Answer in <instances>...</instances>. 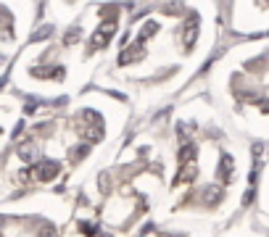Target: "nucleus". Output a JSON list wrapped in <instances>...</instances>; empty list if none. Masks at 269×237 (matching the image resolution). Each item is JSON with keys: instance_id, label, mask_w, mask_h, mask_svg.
I'll list each match as a JSON object with an SVG mask.
<instances>
[{"instance_id": "obj_4", "label": "nucleus", "mask_w": 269, "mask_h": 237, "mask_svg": "<svg viewBox=\"0 0 269 237\" xmlns=\"http://www.w3.org/2000/svg\"><path fill=\"white\" fill-rule=\"evenodd\" d=\"M37 16L40 0H0V82L11 71L18 50L29 42Z\"/></svg>"}, {"instance_id": "obj_1", "label": "nucleus", "mask_w": 269, "mask_h": 237, "mask_svg": "<svg viewBox=\"0 0 269 237\" xmlns=\"http://www.w3.org/2000/svg\"><path fill=\"white\" fill-rule=\"evenodd\" d=\"M222 0H145L129 11L95 87L148 114L177 98L222 40Z\"/></svg>"}, {"instance_id": "obj_2", "label": "nucleus", "mask_w": 269, "mask_h": 237, "mask_svg": "<svg viewBox=\"0 0 269 237\" xmlns=\"http://www.w3.org/2000/svg\"><path fill=\"white\" fill-rule=\"evenodd\" d=\"M129 5H87L55 26H34L11 66L16 95L61 100L82 93L114 50Z\"/></svg>"}, {"instance_id": "obj_5", "label": "nucleus", "mask_w": 269, "mask_h": 237, "mask_svg": "<svg viewBox=\"0 0 269 237\" xmlns=\"http://www.w3.org/2000/svg\"><path fill=\"white\" fill-rule=\"evenodd\" d=\"M227 26L235 34L264 37L267 32V0H230Z\"/></svg>"}, {"instance_id": "obj_3", "label": "nucleus", "mask_w": 269, "mask_h": 237, "mask_svg": "<svg viewBox=\"0 0 269 237\" xmlns=\"http://www.w3.org/2000/svg\"><path fill=\"white\" fill-rule=\"evenodd\" d=\"M206 100L240 132L267 137V37L235 42L206 74Z\"/></svg>"}, {"instance_id": "obj_6", "label": "nucleus", "mask_w": 269, "mask_h": 237, "mask_svg": "<svg viewBox=\"0 0 269 237\" xmlns=\"http://www.w3.org/2000/svg\"><path fill=\"white\" fill-rule=\"evenodd\" d=\"M135 0H45L42 5V21H37V26H55L74 19L82 8L87 5H129Z\"/></svg>"}]
</instances>
